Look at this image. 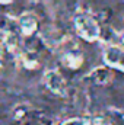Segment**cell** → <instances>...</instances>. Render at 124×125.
I'll return each mask as SVG.
<instances>
[{
    "instance_id": "cell-5",
    "label": "cell",
    "mask_w": 124,
    "mask_h": 125,
    "mask_svg": "<svg viewBox=\"0 0 124 125\" xmlns=\"http://www.w3.org/2000/svg\"><path fill=\"white\" fill-rule=\"evenodd\" d=\"M21 28H22V31L25 32L26 35L32 33V32L35 31V28H37V21H35V18H32L29 15L22 16V18H21Z\"/></svg>"
},
{
    "instance_id": "cell-4",
    "label": "cell",
    "mask_w": 124,
    "mask_h": 125,
    "mask_svg": "<svg viewBox=\"0 0 124 125\" xmlns=\"http://www.w3.org/2000/svg\"><path fill=\"white\" fill-rule=\"evenodd\" d=\"M111 77H112L111 71L105 67H98L91 73V79L96 84H107V83H110Z\"/></svg>"
},
{
    "instance_id": "cell-10",
    "label": "cell",
    "mask_w": 124,
    "mask_h": 125,
    "mask_svg": "<svg viewBox=\"0 0 124 125\" xmlns=\"http://www.w3.org/2000/svg\"><path fill=\"white\" fill-rule=\"evenodd\" d=\"M123 42H124V35H123Z\"/></svg>"
},
{
    "instance_id": "cell-1",
    "label": "cell",
    "mask_w": 124,
    "mask_h": 125,
    "mask_svg": "<svg viewBox=\"0 0 124 125\" xmlns=\"http://www.w3.org/2000/svg\"><path fill=\"white\" fill-rule=\"evenodd\" d=\"M74 25H76V29L77 33L85 39V41H95L99 38L101 35V29H99V25L96 22V19H93L92 16H88V15H79L76 16L74 19Z\"/></svg>"
},
{
    "instance_id": "cell-3",
    "label": "cell",
    "mask_w": 124,
    "mask_h": 125,
    "mask_svg": "<svg viewBox=\"0 0 124 125\" xmlns=\"http://www.w3.org/2000/svg\"><path fill=\"white\" fill-rule=\"evenodd\" d=\"M45 84L56 94H64L67 90V84H66L64 77L56 70H51L45 74Z\"/></svg>"
},
{
    "instance_id": "cell-7",
    "label": "cell",
    "mask_w": 124,
    "mask_h": 125,
    "mask_svg": "<svg viewBox=\"0 0 124 125\" xmlns=\"http://www.w3.org/2000/svg\"><path fill=\"white\" fill-rule=\"evenodd\" d=\"M10 25H12V22L4 16V15H0V29H3V31H10Z\"/></svg>"
},
{
    "instance_id": "cell-8",
    "label": "cell",
    "mask_w": 124,
    "mask_h": 125,
    "mask_svg": "<svg viewBox=\"0 0 124 125\" xmlns=\"http://www.w3.org/2000/svg\"><path fill=\"white\" fill-rule=\"evenodd\" d=\"M62 125H88V121L82 119V118H73V119H69V121L63 122Z\"/></svg>"
},
{
    "instance_id": "cell-9",
    "label": "cell",
    "mask_w": 124,
    "mask_h": 125,
    "mask_svg": "<svg viewBox=\"0 0 124 125\" xmlns=\"http://www.w3.org/2000/svg\"><path fill=\"white\" fill-rule=\"evenodd\" d=\"M0 61H1V47H0Z\"/></svg>"
},
{
    "instance_id": "cell-2",
    "label": "cell",
    "mask_w": 124,
    "mask_h": 125,
    "mask_svg": "<svg viewBox=\"0 0 124 125\" xmlns=\"http://www.w3.org/2000/svg\"><path fill=\"white\" fill-rule=\"evenodd\" d=\"M104 61L111 67L124 70V48L118 45H110L104 51Z\"/></svg>"
},
{
    "instance_id": "cell-6",
    "label": "cell",
    "mask_w": 124,
    "mask_h": 125,
    "mask_svg": "<svg viewBox=\"0 0 124 125\" xmlns=\"http://www.w3.org/2000/svg\"><path fill=\"white\" fill-rule=\"evenodd\" d=\"M82 61V55H79L77 52H69L67 55H66V62H67V65H72V67H77L79 64Z\"/></svg>"
}]
</instances>
